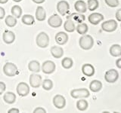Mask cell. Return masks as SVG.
I'll return each mask as SVG.
<instances>
[{
	"label": "cell",
	"instance_id": "ab89813d",
	"mask_svg": "<svg viewBox=\"0 0 121 113\" xmlns=\"http://www.w3.org/2000/svg\"><path fill=\"white\" fill-rule=\"evenodd\" d=\"M9 113H19V109H16V108H13V109H11L8 111Z\"/></svg>",
	"mask_w": 121,
	"mask_h": 113
},
{
	"label": "cell",
	"instance_id": "5bb4252c",
	"mask_svg": "<svg viewBox=\"0 0 121 113\" xmlns=\"http://www.w3.org/2000/svg\"><path fill=\"white\" fill-rule=\"evenodd\" d=\"M89 22L92 25H98L104 20V16L100 13H92L88 17Z\"/></svg>",
	"mask_w": 121,
	"mask_h": 113
},
{
	"label": "cell",
	"instance_id": "60d3db41",
	"mask_svg": "<svg viewBox=\"0 0 121 113\" xmlns=\"http://www.w3.org/2000/svg\"><path fill=\"white\" fill-rule=\"evenodd\" d=\"M32 1L36 4H42V3L45 2V0H32Z\"/></svg>",
	"mask_w": 121,
	"mask_h": 113
},
{
	"label": "cell",
	"instance_id": "d4e9b609",
	"mask_svg": "<svg viewBox=\"0 0 121 113\" xmlns=\"http://www.w3.org/2000/svg\"><path fill=\"white\" fill-rule=\"evenodd\" d=\"M67 19H70V20H72L73 22L77 21L79 24H80V23L85 20V16L83 14H82L81 13H79V14L73 13L71 15H70L69 17H67Z\"/></svg>",
	"mask_w": 121,
	"mask_h": 113
},
{
	"label": "cell",
	"instance_id": "52a82bcc",
	"mask_svg": "<svg viewBox=\"0 0 121 113\" xmlns=\"http://www.w3.org/2000/svg\"><path fill=\"white\" fill-rule=\"evenodd\" d=\"M56 66L54 62H52V60H46L45 61L43 65H42L41 69L45 74H52L55 72Z\"/></svg>",
	"mask_w": 121,
	"mask_h": 113
},
{
	"label": "cell",
	"instance_id": "7402d4cb",
	"mask_svg": "<svg viewBox=\"0 0 121 113\" xmlns=\"http://www.w3.org/2000/svg\"><path fill=\"white\" fill-rule=\"evenodd\" d=\"M64 28L65 29V31H67V32H73L76 30V26L73 20H70V19H67L64 22Z\"/></svg>",
	"mask_w": 121,
	"mask_h": 113
},
{
	"label": "cell",
	"instance_id": "484cf974",
	"mask_svg": "<svg viewBox=\"0 0 121 113\" xmlns=\"http://www.w3.org/2000/svg\"><path fill=\"white\" fill-rule=\"evenodd\" d=\"M76 29H77V32L80 34V35H85V34L87 33L89 30V27H88V25L85 23H80V24H79L77 27H76Z\"/></svg>",
	"mask_w": 121,
	"mask_h": 113
},
{
	"label": "cell",
	"instance_id": "ffe728a7",
	"mask_svg": "<svg viewBox=\"0 0 121 113\" xmlns=\"http://www.w3.org/2000/svg\"><path fill=\"white\" fill-rule=\"evenodd\" d=\"M36 18L39 21H44L46 18V11L43 7L38 6L36 11Z\"/></svg>",
	"mask_w": 121,
	"mask_h": 113
},
{
	"label": "cell",
	"instance_id": "8fae6325",
	"mask_svg": "<svg viewBox=\"0 0 121 113\" xmlns=\"http://www.w3.org/2000/svg\"><path fill=\"white\" fill-rule=\"evenodd\" d=\"M53 105L55 106L58 109H61L63 108H64V106L66 105V100L64 97H63L62 95H60V94H57L53 98Z\"/></svg>",
	"mask_w": 121,
	"mask_h": 113
},
{
	"label": "cell",
	"instance_id": "d6a6232c",
	"mask_svg": "<svg viewBox=\"0 0 121 113\" xmlns=\"http://www.w3.org/2000/svg\"><path fill=\"white\" fill-rule=\"evenodd\" d=\"M42 86L43 88L45 90H50L53 88V82L50 79H45L42 82Z\"/></svg>",
	"mask_w": 121,
	"mask_h": 113
},
{
	"label": "cell",
	"instance_id": "e575fe53",
	"mask_svg": "<svg viewBox=\"0 0 121 113\" xmlns=\"http://www.w3.org/2000/svg\"><path fill=\"white\" fill-rule=\"evenodd\" d=\"M6 89V85L4 82L2 81H0V95H2V94L4 93V91Z\"/></svg>",
	"mask_w": 121,
	"mask_h": 113
},
{
	"label": "cell",
	"instance_id": "3957f363",
	"mask_svg": "<svg viewBox=\"0 0 121 113\" xmlns=\"http://www.w3.org/2000/svg\"><path fill=\"white\" fill-rule=\"evenodd\" d=\"M70 96L74 99H81V98H87L90 96V93L86 88L73 89L70 91Z\"/></svg>",
	"mask_w": 121,
	"mask_h": 113
},
{
	"label": "cell",
	"instance_id": "9a60e30c",
	"mask_svg": "<svg viewBox=\"0 0 121 113\" xmlns=\"http://www.w3.org/2000/svg\"><path fill=\"white\" fill-rule=\"evenodd\" d=\"M55 41L59 45L65 44L68 41V35L64 32H59L55 35Z\"/></svg>",
	"mask_w": 121,
	"mask_h": 113
},
{
	"label": "cell",
	"instance_id": "b9f144b4",
	"mask_svg": "<svg viewBox=\"0 0 121 113\" xmlns=\"http://www.w3.org/2000/svg\"><path fill=\"white\" fill-rule=\"evenodd\" d=\"M9 2V0H0V4H5Z\"/></svg>",
	"mask_w": 121,
	"mask_h": 113
},
{
	"label": "cell",
	"instance_id": "7c38bea8",
	"mask_svg": "<svg viewBox=\"0 0 121 113\" xmlns=\"http://www.w3.org/2000/svg\"><path fill=\"white\" fill-rule=\"evenodd\" d=\"M30 85L33 88H39L42 85V77L38 74H31L30 76Z\"/></svg>",
	"mask_w": 121,
	"mask_h": 113
},
{
	"label": "cell",
	"instance_id": "5b68a950",
	"mask_svg": "<svg viewBox=\"0 0 121 113\" xmlns=\"http://www.w3.org/2000/svg\"><path fill=\"white\" fill-rule=\"evenodd\" d=\"M117 22L115 20H109L103 22L101 24V29L104 32H114L117 28Z\"/></svg>",
	"mask_w": 121,
	"mask_h": 113
},
{
	"label": "cell",
	"instance_id": "d6986e66",
	"mask_svg": "<svg viewBox=\"0 0 121 113\" xmlns=\"http://www.w3.org/2000/svg\"><path fill=\"white\" fill-rule=\"evenodd\" d=\"M109 53L112 56H114V57L121 56V46L118 44L111 45L109 49Z\"/></svg>",
	"mask_w": 121,
	"mask_h": 113
},
{
	"label": "cell",
	"instance_id": "277c9868",
	"mask_svg": "<svg viewBox=\"0 0 121 113\" xmlns=\"http://www.w3.org/2000/svg\"><path fill=\"white\" fill-rule=\"evenodd\" d=\"M17 67L12 63H6L3 66V73L9 77H13L17 74Z\"/></svg>",
	"mask_w": 121,
	"mask_h": 113
},
{
	"label": "cell",
	"instance_id": "7bdbcfd3",
	"mask_svg": "<svg viewBox=\"0 0 121 113\" xmlns=\"http://www.w3.org/2000/svg\"><path fill=\"white\" fill-rule=\"evenodd\" d=\"M14 2H21L22 0H13Z\"/></svg>",
	"mask_w": 121,
	"mask_h": 113
},
{
	"label": "cell",
	"instance_id": "2e32d148",
	"mask_svg": "<svg viewBox=\"0 0 121 113\" xmlns=\"http://www.w3.org/2000/svg\"><path fill=\"white\" fill-rule=\"evenodd\" d=\"M2 39L5 43L9 44H11V43H13L15 40V34L11 31L6 30L2 35Z\"/></svg>",
	"mask_w": 121,
	"mask_h": 113
},
{
	"label": "cell",
	"instance_id": "e0dca14e",
	"mask_svg": "<svg viewBox=\"0 0 121 113\" xmlns=\"http://www.w3.org/2000/svg\"><path fill=\"white\" fill-rule=\"evenodd\" d=\"M74 8L78 13H86L87 11V4L82 0H78L74 4Z\"/></svg>",
	"mask_w": 121,
	"mask_h": 113
},
{
	"label": "cell",
	"instance_id": "1f68e13d",
	"mask_svg": "<svg viewBox=\"0 0 121 113\" xmlns=\"http://www.w3.org/2000/svg\"><path fill=\"white\" fill-rule=\"evenodd\" d=\"M61 65L63 66V68L66 69H69L70 68L73 66V60L70 57H65L61 61Z\"/></svg>",
	"mask_w": 121,
	"mask_h": 113
},
{
	"label": "cell",
	"instance_id": "74e56055",
	"mask_svg": "<svg viewBox=\"0 0 121 113\" xmlns=\"http://www.w3.org/2000/svg\"><path fill=\"white\" fill-rule=\"evenodd\" d=\"M5 9H4L2 7L0 6V20L3 19L4 17H5Z\"/></svg>",
	"mask_w": 121,
	"mask_h": 113
},
{
	"label": "cell",
	"instance_id": "44dd1931",
	"mask_svg": "<svg viewBox=\"0 0 121 113\" xmlns=\"http://www.w3.org/2000/svg\"><path fill=\"white\" fill-rule=\"evenodd\" d=\"M102 83L98 80H93L89 84V89L91 91L94 93H97L100 91L102 88Z\"/></svg>",
	"mask_w": 121,
	"mask_h": 113
},
{
	"label": "cell",
	"instance_id": "f35d334b",
	"mask_svg": "<svg viewBox=\"0 0 121 113\" xmlns=\"http://www.w3.org/2000/svg\"><path fill=\"white\" fill-rule=\"evenodd\" d=\"M116 66L118 69H121V58H119L116 60Z\"/></svg>",
	"mask_w": 121,
	"mask_h": 113
},
{
	"label": "cell",
	"instance_id": "603a6c76",
	"mask_svg": "<svg viewBox=\"0 0 121 113\" xmlns=\"http://www.w3.org/2000/svg\"><path fill=\"white\" fill-rule=\"evenodd\" d=\"M3 100L8 104H13L16 100V95L13 92H7L4 94Z\"/></svg>",
	"mask_w": 121,
	"mask_h": 113
},
{
	"label": "cell",
	"instance_id": "6da1fadb",
	"mask_svg": "<svg viewBox=\"0 0 121 113\" xmlns=\"http://www.w3.org/2000/svg\"><path fill=\"white\" fill-rule=\"evenodd\" d=\"M79 44L82 49L85 51L90 50L94 45L93 38L89 35H82L79 40Z\"/></svg>",
	"mask_w": 121,
	"mask_h": 113
},
{
	"label": "cell",
	"instance_id": "f1b7e54d",
	"mask_svg": "<svg viewBox=\"0 0 121 113\" xmlns=\"http://www.w3.org/2000/svg\"><path fill=\"white\" fill-rule=\"evenodd\" d=\"M11 14L13 15L14 17L20 18L22 15V8L21 6L19 5H14L11 9Z\"/></svg>",
	"mask_w": 121,
	"mask_h": 113
},
{
	"label": "cell",
	"instance_id": "83f0119b",
	"mask_svg": "<svg viewBox=\"0 0 121 113\" xmlns=\"http://www.w3.org/2000/svg\"><path fill=\"white\" fill-rule=\"evenodd\" d=\"M5 24L9 26V27H14V26H16L17 24V18L14 17L13 15L12 16H10V15H9V16H7L5 19Z\"/></svg>",
	"mask_w": 121,
	"mask_h": 113
},
{
	"label": "cell",
	"instance_id": "8d00e7d4",
	"mask_svg": "<svg viewBox=\"0 0 121 113\" xmlns=\"http://www.w3.org/2000/svg\"><path fill=\"white\" fill-rule=\"evenodd\" d=\"M33 112H34V113H39V112L45 113V112H46V110H45V109L42 108V107H37L36 109H34Z\"/></svg>",
	"mask_w": 121,
	"mask_h": 113
},
{
	"label": "cell",
	"instance_id": "d590c367",
	"mask_svg": "<svg viewBox=\"0 0 121 113\" xmlns=\"http://www.w3.org/2000/svg\"><path fill=\"white\" fill-rule=\"evenodd\" d=\"M115 17L117 19V21L121 22V8L118 9L116 11V14H115Z\"/></svg>",
	"mask_w": 121,
	"mask_h": 113
},
{
	"label": "cell",
	"instance_id": "4dcf8cb0",
	"mask_svg": "<svg viewBox=\"0 0 121 113\" xmlns=\"http://www.w3.org/2000/svg\"><path fill=\"white\" fill-rule=\"evenodd\" d=\"M98 6H99V2L98 0H88L87 2V8L91 11L96 10Z\"/></svg>",
	"mask_w": 121,
	"mask_h": 113
},
{
	"label": "cell",
	"instance_id": "ba28073f",
	"mask_svg": "<svg viewBox=\"0 0 121 113\" xmlns=\"http://www.w3.org/2000/svg\"><path fill=\"white\" fill-rule=\"evenodd\" d=\"M62 19L58 14H53L48 18V24L52 28H58L62 25Z\"/></svg>",
	"mask_w": 121,
	"mask_h": 113
},
{
	"label": "cell",
	"instance_id": "7a4b0ae2",
	"mask_svg": "<svg viewBox=\"0 0 121 113\" xmlns=\"http://www.w3.org/2000/svg\"><path fill=\"white\" fill-rule=\"evenodd\" d=\"M36 42L37 46L42 48H45L49 44V37L48 34L44 32H41L37 35L36 39Z\"/></svg>",
	"mask_w": 121,
	"mask_h": 113
},
{
	"label": "cell",
	"instance_id": "ee69618b",
	"mask_svg": "<svg viewBox=\"0 0 121 113\" xmlns=\"http://www.w3.org/2000/svg\"><path fill=\"white\" fill-rule=\"evenodd\" d=\"M120 28H121V24H120Z\"/></svg>",
	"mask_w": 121,
	"mask_h": 113
},
{
	"label": "cell",
	"instance_id": "30bf717a",
	"mask_svg": "<svg viewBox=\"0 0 121 113\" xmlns=\"http://www.w3.org/2000/svg\"><path fill=\"white\" fill-rule=\"evenodd\" d=\"M17 93L21 97H26L30 93V87L25 82H20L17 86Z\"/></svg>",
	"mask_w": 121,
	"mask_h": 113
},
{
	"label": "cell",
	"instance_id": "8992f818",
	"mask_svg": "<svg viewBox=\"0 0 121 113\" xmlns=\"http://www.w3.org/2000/svg\"><path fill=\"white\" fill-rule=\"evenodd\" d=\"M119 78V73L116 69H109L104 74V79L108 83H114Z\"/></svg>",
	"mask_w": 121,
	"mask_h": 113
},
{
	"label": "cell",
	"instance_id": "4fadbf2b",
	"mask_svg": "<svg viewBox=\"0 0 121 113\" xmlns=\"http://www.w3.org/2000/svg\"><path fill=\"white\" fill-rule=\"evenodd\" d=\"M82 73L87 77H92L95 75V68L92 64L85 63L82 66Z\"/></svg>",
	"mask_w": 121,
	"mask_h": 113
},
{
	"label": "cell",
	"instance_id": "ac0fdd59",
	"mask_svg": "<svg viewBox=\"0 0 121 113\" xmlns=\"http://www.w3.org/2000/svg\"><path fill=\"white\" fill-rule=\"evenodd\" d=\"M50 51L52 56L56 59L61 58L64 55V49L60 46H52Z\"/></svg>",
	"mask_w": 121,
	"mask_h": 113
},
{
	"label": "cell",
	"instance_id": "f546056e",
	"mask_svg": "<svg viewBox=\"0 0 121 113\" xmlns=\"http://www.w3.org/2000/svg\"><path fill=\"white\" fill-rule=\"evenodd\" d=\"M89 106L88 102L85 100H79L77 102V108L79 111H86Z\"/></svg>",
	"mask_w": 121,
	"mask_h": 113
},
{
	"label": "cell",
	"instance_id": "836d02e7",
	"mask_svg": "<svg viewBox=\"0 0 121 113\" xmlns=\"http://www.w3.org/2000/svg\"><path fill=\"white\" fill-rule=\"evenodd\" d=\"M104 2L111 8H116L119 5V0H104Z\"/></svg>",
	"mask_w": 121,
	"mask_h": 113
},
{
	"label": "cell",
	"instance_id": "4316f807",
	"mask_svg": "<svg viewBox=\"0 0 121 113\" xmlns=\"http://www.w3.org/2000/svg\"><path fill=\"white\" fill-rule=\"evenodd\" d=\"M21 21L23 24H24L26 25H33L35 23V20H34V17L32 16L30 14H25L24 16H22Z\"/></svg>",
	"mask_w": 121,
	"mask_h": 113
},
{
	"label": "cell",
	"instance_id": "9c48e42d",
	"mask_svg": "<svg viewBox=\"0 0 121 113\" xmlns=\"http://www.w3.org/2000/svg\"><path fill=\"white\" fill-rule=\"evenodd\" d=\"M69 10H70V5L67 1L61 0V1L58 2V3L57 4V11L62 16H65L67 13L69 11Z\"/></svg>",
	"mask_w": 121,
	"mask_h": 113
},
{
	"label": "cell",
	"instance_id": "cb8c5ba5",
	"mask_svg": "<svg viewBox=\"0 0 121 113\" xmlns=\"http://www.w3.org/2000/svg\"><path fill=\"white\" fill-rule=\"evenodd\" d=\"M28 69L33 73H39L40 72V63L37 60H32L28 64Z\"/></svg>",
	"mask_w": 121,
	"mask_h": 113
}]
</instances>
